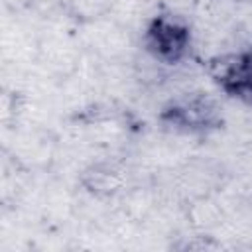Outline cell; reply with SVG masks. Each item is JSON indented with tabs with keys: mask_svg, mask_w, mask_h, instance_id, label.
I'll return each mask as SVG.
<instances>
[{
	"mask_svg": "<svg viewBox=\"0 0 252 252\" xmlns=\"http://www.w3.org/2000/svg\"><path fill=\"white\" fill-rule=\"evenodd\" d=\"M146 45L156 57L173 63L185 55L189 47V32L177 20L159 16L146 32Z\"/></svg>",
	"mask_w": 252,
	"mask_h": 252,
	"instance_id": "obj_1",
	"label": "cell"
},
{
	"mask_svg": "<svg viewBox=\"0 0 252 252\" xmlns=\"http://www.w3.org/2000/svg\"><path fill=\"white\" fill-rule=\"evenodd\" d=\"M213 75L226 93L252 102V53L220 59Z\"/></svg>",
	"mask_w": 252,
	"mask_h": 252,
	"instance_id": "obj_2",
	"label": "cell"
},
{
	"mask_svg": "<svg viewBox=\"0 0 252 252\" xmlns=\"http://www.w3.org/2000/svg\"><path fill=\"white\" fill-rule=\"evenodd\" d=\"M163 118L181 128L203 130V128H209L217 120V114H215V106L209 100L191 98V100H183L167 108L163 112Z\"/></svg>",
	"mask_w": 252,
	"mask_h": 252,
	"instance_id": "obj_3",
	"label": "cell"
}]
</instances>
